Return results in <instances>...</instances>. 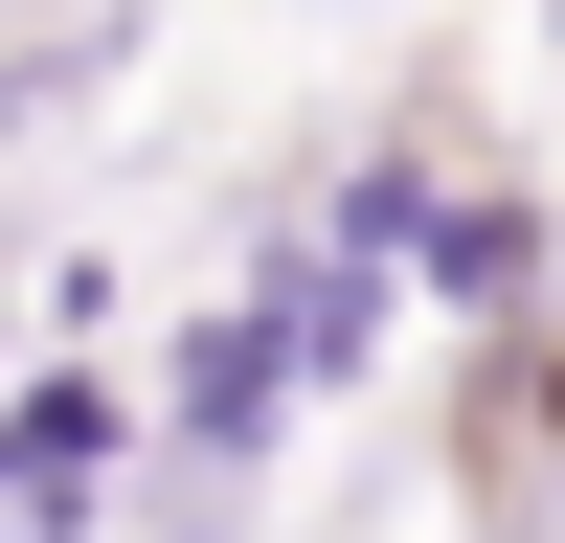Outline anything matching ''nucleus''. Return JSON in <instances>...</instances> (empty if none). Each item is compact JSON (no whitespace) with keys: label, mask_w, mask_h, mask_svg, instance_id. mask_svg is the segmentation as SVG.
I'll return each mask as SVG.
<instances>
[{"label":"nucleus","mask_w":565,"mask_h":543,"mask_svg":"<svg viewBox=\"0 0 565 543\" xmlns=\"http://www.w3.org/2000/svg\"><path fill=\"white\" fill-rule=\"evenodd\" d=\"M385 249L430 272L452 317H521L543 295V204H521V181H430V159H407V226H385Z\"/></svg>","instance_id":"obj_1"}]
</instances>
